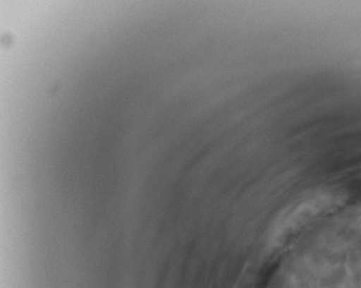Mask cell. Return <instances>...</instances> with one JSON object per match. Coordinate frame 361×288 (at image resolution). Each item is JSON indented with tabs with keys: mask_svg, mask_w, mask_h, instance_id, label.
I'll return each mask as SVG.
<instances>
[{
	"mask_svg": "<svg viewBox=\"0 0 361 288\" xmlns=\"http://www.w3.org/2000/svg\"><path fill=\"white\" fill-rule=\"evenodd\" d=\"M343 198L344 196L337 190H324L302 201L290 213L280 220L277 227H274V232L271 234V244H278L289 232H295L302 225L307 224L318 216L334 208Z\"/></svg>",
	"mask_w": 361,
	"mask_h": 288,
	"instance_id": "6da1fadb",
	"label": "cell"
}]
</instances>
